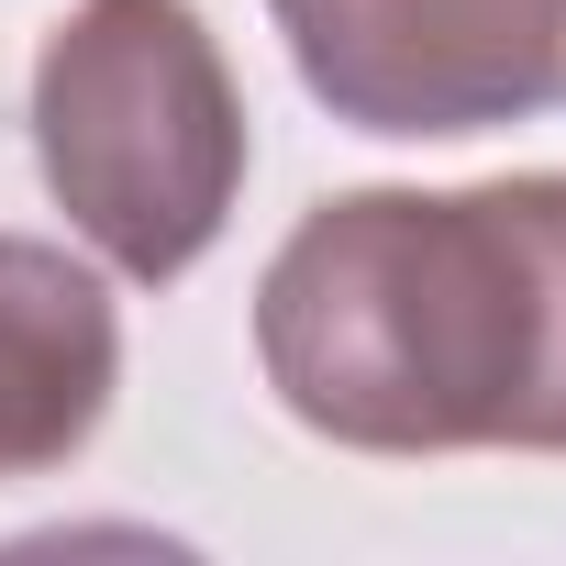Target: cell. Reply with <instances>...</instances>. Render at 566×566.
Wrapping results in <instances>:
<instances>
[{
	"label": "cell",
	"mask_w": 566,
	"mask_h": 566,
	"mask_svg": "<svg viewBox=\"0 0 566 566\" xmlns=\"http://www.w3.org/2000/svg\"><path fill=\"white\" fill-rule=\"evenodd\" d=\"M34 167L145 290L189 277L244 189V90L189 0H78L34 56Z\"/></svg>",
	"instance_id": "2"
},
{
	"label": "cell",
	"mask_w": 566,
	"mask_h": 566,
	"mask_svg": "<svg viewBox=\"0 0 566 566\" xmlns=\"http://www.w3.org/2000/svg\"><path fill=\"white\" fill-rule=\"evenodd\" d=\"M255 356L345 455H566V178L301 211L255 277Z\"/></svg>",
	"instance_id": "1"
},
{
	"label": "cell",
	"mask_w": 566,
	"mask_h": 566,
	"mask_svg": "<svg viewBox=\"0 0 566 566\" xmlns=\"http://www.w3.org/2000/svg\"><path fill=\"white\" fill-rule=\"evenodd\" d=\"M301 90L400 145L566 112V0H266Z\"/></svg>",
	"instance_id": "3"
},
{
	"label": "cell",
	"mask_w": 566,
	"mask_h": 566,
	"mask_svg": "<svg viewBox=\"0 0 566 566\" xmlns=\"http://www.w3.org/2000/svg\"><path fill=\"white\" fill-rule=\"evenodd\" d=\"M123 389L112 290L34 233H0V478L67 467Z\"/></svg>",
	"instance_id": "4"
}]
</instances>
